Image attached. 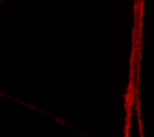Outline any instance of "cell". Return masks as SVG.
I'll list each match as a JSON object with an SVG mask.
<instances>
[]
</instances>
